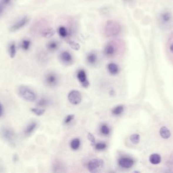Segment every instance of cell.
I'll return each instance as SVG.
<instances>
[{"mask_svg": "<svg viewBox=\"0 0 173 173\" xmlns=\"http://www.w3.org/2000/svg\"><path fill=\"white\" fill-rule=\"evenodd\" d=\"M120 24L115 20H108L104 28V34L108 37L116 36L120 34Z\"/></svg>", "mask_w": 173, "mask_h": 173, "instance_id": "1", "label": "cell"}, {"mask_svg": "<svg viewBox=\"0 0 173 173\" xmlns=\"http://www.w3.org/2000/svg\"><path fill=\"white\" fill-rule=\"evenodd\" d=\"M17 94L18 96L26 101L33 102L36 99V94L35 92L25 85H20L17 88Z\"/></svg>", "mask_w": 173, "mask_h": 173, "instance_id": "2", "label": "cell"}, {"mask_svg": "<svg viewBox=\"0 0 173 173\" xmlns=\"http://www.w3.org/2000/svg\"><path fill=\"white\" fill-rule=\"evenodd\" d=\"M0 136L3 139L8 143L13 144L16 138L14 131L12 129L7 127H3L0 129Z\"/></svg>", "mask_w": 173, "mask_h": 173, "instance_id": "3", "label": "cell"}, {"mask_svg": "<svg viewBox=\"0 0 173 173\" xmlns=\"http://www.w3.org/2000/svg\"><path fill=\"white\" fill-rule=\"evenodd\" d=\"M104 160L100 158H94L88 162L87 168L91 173H98L104 168Z\"/></svg>", "mask_w": 173, "mask_h": 173, "instance_id": "4", "label": "cell"}, {"mask_svg": "<svg viewBox=\"0 0 173 173\" xmlns=\"http://www.w3.org/2000/svg\"><path fill=\"white\" fill-rule=\"evenodd\" d=\"M118 43L112 41L108 43L104 49V54L108 57H112L115 54L118 50Z\"/></svg>", "mask_w": 173, "mask_h": 173, "instance_id": "5", "label": "cell"}, {"mask_svg": "<svg viewBox=\"0 0 173 173\" xmlns=\"http://www.w3.org/2000/svg\"><path fill=\"white\" fill-rule=\"evenodd\" d=\"M44 81L48 86L54 87L58 84L59 78L56 74L53 72H50L46 74Z\"/></svg>", "mask_w": 173, "mask_h": 173, "instance_id": "6", "label": "cell"}, {"mask_svg": "<svg viewBox=\"0 0 173 173\" xmlns=\"http://www.w3.org/2000/svg\"><path fill=\"white\" fill-rule=\"evenodd\" d=\"M29 21V19L28 17H23L19 20L17 21L16 22H15L14 24H12V26H11V27L9 29V30L11 32H15L19 31L24 27L28 23Z\"/></svg>", "mask_w": 173, "mask_h": 173, "instance_id": "7", "label": "cell"}, {"mask_svg": "<svg viewBox=\"0 0 173 173\" xmlns=\"http://www.w3.org/2000/svg\"><path fill=\"white\" fill-rule=\"evenodd\" d=\"M173 16L171 12L165 11L160 14L159 16V21L160 24L164 26H171L173 22Z\"/></svg>", "mask_w": 173, "mask_h": 173, "instance_id": "8", "label": "cell"}, {"mask_svg": "<svg viewBox=\"0 0 173 173\" xmlns=\"http://www.w3.org/2000/svg\"><path fill=\"white\" fill-rule=\"evenodd\" d=\"M68 99L73 105H78L82 101V94L78 90H72L68 95Z\"/></svg>", "mask_w": 173, "mask_h": 173, "instance_id": "9", "label": "cell"}, {"mask_svg": "<svg viewBox=\"0 0 173 173\" xmlns=\"http://www.w3.org/2000/svg\"><path fill=\"white\" fill-rule=\"evenodd\" d=\"M119 166L124 169H130L133 167L134 161L133 159L130 157H122L118 160Z\"/></svg>", "mask_w": 173, "mask_h": 173, "instance_id": "10", "label": "cell"}, {"mask_svg": "<svg viewBox=\"0 0 173 173\" xmlns=\"http://www.w3.org/2000/svg\"><path fill=\"white\" fill-rule=\"evenodd\" d=\"M77 78L83 86L87 87L89 86V82L88 80L87 76L85 70L82 69L78 71L77 73Z\"/></svg>", "mask_w": 173, "mask_h": 173, "instance_id": "11", "label": "cell"}, {"mask_svg": "<svg viewBox=\"0 0 173 173\" xmlns=\"http://www.w3.org/2000/svg\"><path fill=\"white\" fill-rule=\"evenodd\" d=\"M60 59L62 63L66 64H70L73 61L72 55L67 51H63L60 54Z\"/></svg>", "mask_w": 173, "mask_h": 173, "instance_id": "12", "label": "cell"}, {"mask_svg": "<svg viewBox=\"0 0 173 173\" xmlns=\"http://www.w3.org/2000/svg\"><path fill=\"white\" fill-rule=\"evenodd\" d=\"M38 124L36 122H31L27 124L24 133L26 136H29L35 132L37 127Z\"/></svg>", "mask_w": 173, "mask_h": 173, "instance_id": "13", "label": "cell"}, {"mask_svg": "<svg viewBox=\"0 0 173 173\" xmlns=\"http://www.w3.org/2000/svg\"><path fill=\"white\" fill-rule=\"evenodd\" d=\"M58 33L60 37L63 38H66L70 35L71 31L65 26H60L58 29Z\"/></svg>", "mask_w": 173, "mask_h": 173, "instance_id": "14", "label": "cell"}, {"mask_svg": "<svg viewBox=\"0 0 173 173\" xmlns=\"http://www.w3.org/2000/svg\"><path fill=\"white\" fill-rule=\"evenodd\" d=\"M86 60L89 64L93 66V65H95L97 62L98 56L95 52H91L88 54L86 57Z\"/></svg>", "mask_w": 173, "mask_h": 173, "instance_id": "15", "label": "cell"}, {"mask_svg": "<svg viewBox=\"0 0 173 173\" xmlns=\"http://www.w3.org/2000/svg\"><path fill=\"white\" fill-rule=\"evenodd\" d=\"M8 50L10 57L14 58L16 54V45L14 41L9 43Z\"/></svg>", "mask_w": 173, "mask_h": 173, "instance_id": "16", "label": "cell"}, {"mask_svg": "<svg viewBox=\"0 0 173 173\" xmlns=\"http://www.w3.org/2000/svg\"><path fill=\"white\" fill-rule=\"evenodd\" d=\"M41 34L44 38H50L54 35L55 31L52 28H47L42 30Z\"/></svg>", "mask_w": 173, "mask_h": 173, "instance_id": "17", "label": "cell"}, {"mask_svg": "<svg viewBox=\"0 0 173 173\" xmlns=\"http://www.w3.org/2000/svg\"><path fill=\"white\" fill-rule=\"evenodd\" d=\"M108 71L111 75H115L117 74L119 72V68L118 66L115 63H110L108 64Z\"/></svg>", "mask_w": 173, "mask_h": 173, "instance_id": "18", "label": "cell"}, {"mask_svg": "<svg viewBox=\"0 0 173 173\" xmlns=\"http://www.w3.org/2000/svg\"><path fill=\"white\" fill-rule=\"evenodd\" d=\"M31 41L29 39H23L20 42V48L24 51H27L31 47Z\"/></svg>", "mask_w": 173, "mask_h": 173, "instance_id": "19", "label": "cell"}, {"mask_svg": "<svg viewBox=\"0 0 173 173\" xmlns=\"http://www.w3.org/2000/svg\"><path fill=\"white\" fill-rule=\"evenodd\" d=\"M59 43L56 41H51L47 44V48L50 51H54L58 48Z\"/></svg>", "mask_w": 173, "mask_h": 173, "instance_id": "20", "label": "cell"}, {"mask_svg": "<svg viewBox=\"0 0 173 173\" xmlns=\"http://www.w3.org/2000/svg\"><path fill=\"white\" fill-rule=\"evenodd\" d=\"M160 136L162 137V138L164 139H167L169 138L171 136V132L170 131L165 127H161L159 131Z\"/></svg>", "mask_w": 173, "mask_h": 173, "instance_id": "21", "label": "cell"}, {"mask_svg": "<svg viewBox=\"0 0 173 173\" xmlns=\"http://www.w3.org/2000/svg\"><path fill=\"white\" fill-rule=\"evenodd\" d=\"M150 162L153 164H157L161 162V157L159 154H153L150 157Z\"/></svg>", "mask_w": 173, "mask_h": 173, "instance_id": "22", "label": "cell"}, {"mask_svg": "<svg viewBox=\"0 0 173 173\" xmlns=\"http://www.w3.org/2000/svg\"><path fill=\"white\" fill-rule=\"evenodd\" d=\"M80 140L78 138L73 139L70 142V147L74 150H77L80 147Z\"/></svg>", "mask_w": 173, "mask_h": 173, "instance_id": "23", "label": "cell"}, {"mask_svg": "<svg viewBox=\"0 0 173 173\" xmlns=\"http://www.w3.org/2000/svg\"><path fill=\"white\" fill-rule=\"evenodd\" d=\"M124 107L122 105H118L112 110V113L115 116H118L124 111Z\"/></svg>", "mask_w": 173, "mask_h": 173, "instance_id": "24", "label": "cell"}, {"mask_svg": "<svg viewBox=\"0 0 173 173\" xmlns=\"http://www.w3.org/2000/svg\"><path fill=\"white\" fill-rule=\"evenodd\" d=\"M31 111L33 113H34L35 115L38 116H42L45 112V109H40V108H32L31 109Z\"/></svg>", "mask_w": 173, "mask_h": 173, "instance_id": "25", "label": "cell"}, {"mask_svg": "<svg viewBox=\"0 0 173 173\" xmlns=\"http://www.w3.org/2000/svg\"><path fill=\"white\" fill-rule=\"evenodd\" d=\"M130 140L132 142V143L134 144H138L140 142V137L139 134H132L131 136H130Z\"/></svg>", "mask_w": 173, "mask_h": 173, "instance_id": "26", "label": "cell"}, {"mask_svg": "<svg viewBox=\"0 0 173 173\" xmlns=\"http://www.w3.org/2000/svg\"><path fill=\"white\" fill-rule=\"evenodd\" d=\"M100 132L104 136H108L110 134V129L108 125L106 124H103L100 127Z\"/></svg>", "mask_w": 173, "mask_h": 173, "instance_id": "27", "label": "cell"}, {"mask_svg": "<svg viewBox=\"0 0 173 173\" xmlns=\"http://www.w3.org/2000/svg\"><path fill=\"white\" fill-rule=\"evenodd\" d=\"M49 104V101L45 98H42L41 99H40L37 103V105L38 107H45L47 106Z\"/></svg>", "mask_w": 173, "mask_h": 173, "instance_id": "28", "label": "cell"}, {"mask_svg": "<svg viewBox=\"0 0 173 173\" xmlns=\"http://www.w3.org/2000/svg\"><path fill=\"white\" fill-rule=\"evenodd\" d=\"M106 147H107V145L104 142H100V143L95 144V149L97 150H99V151L104 150Z\"/></svg>", "mask_w": 173, "mask_h": 173, "instance_id": "29", "label": "cell"}, {"mask_svg": "<svg viewBox=\"0 0 173 173\" xmlns=\"http://www.w3.org/2000/svg\"><path fill=\"white\" fill-rule=\"evenodd\" d=\"M75 118V115L73 114H70L66 117L65 119L64 120V123L65 124H69L70 122H71Z\"/></svg>", "mask_w": 173, "mask_h": 173, "instance_id": "30", "label": "cell"}, {"mask_svg": "<svg viewBox=\"0 0 173 173\" xmlns=\"http://www.w3.org/2000/svg\"><path fill=\"white\" fill-rule=\"evenodd\" d=\"M69 45L71 47V48H73V49L79 50L80 48V45L78 44V43L75 42L74 41H69Z\"/></svg>", "mask_w": 173, "mask_h": 173, "instance_id": "31", "label": "cell"}, {"mask_svg": "<svg viewBox=\"0 0 173 173\" xmlns=\"http://www.w3.org/2000/svg\"><path fill=\"white\" fill-rule=\"evenodd\" d=\"M88 138L89 139L90 141L91 142V144L92 145L95 144V138L94 136L91 133H89L88 134Z\"/></svg>", "mask_w": 173, "mask_h": 173, "instance_id": "32", "label": "cell"}, {"mask_svg": "<svg viewBox=\"0 0 173 173\" xmlns=\"http://www.w3.org/2000/svg\"><path fill=\"white\" fill-rule=\"evenodd\" d=\"M11 1L12 0H2L1 3L4 6L8 5L11 3Z\"/></svg>", "mask_w": 173, "mask_h": 173, "instance_id": "33", "label": "cell"}, {"mask_svg": "<svg viewBox=\"0 0 173 173\" xmlns=\"http://www.w3.org/2000/svg\"><path fill=\"white\" fill-rule=\"evenodd\" d=\"M5 172V168L4 167L3 164L1 162H0V173Z\"/></svg>", "mask_w": 173, "mask_h": 173, "instance_id": "34", "label": "cell"}, {"mask_svg": "<svg viewBox=\"0 0 173 173\" xmlns=\"http://www.w3.org/2000/svg\"><path fill=\"white\" fill-rule=\"evenodd\" d=\"M4 114V108L2 104L0 103V117H1Z\"/></svg>", "mask_w": 173, "mask_h": 173, "instance_id": "35", "label": "cell"}, {"mask_svg": "<svg viewBox=\"0 0 173 173\" xmlns=\"http://www.w3.org/2000/svg\"><path fill=\"white\" fill-rule=\"evenodd\" d=\"M3 12H4V5L2 3H0V16L2 15Z\"/></svg>", "mask_w": 173, "mask_h": 173, "instance_id": "36", "label": "cell"}, {"mask_svg": "<svg viewBox=\"0 0 173 173\" xmlns=\"http://www.w3.org/2000/svg\"><path fill=\"white\" fill-rule=\"evenodd\" d=\"M13 159L14 162H16V161H17V160H18V157H17V155L16 154H15L13 156Z\"/></svg>", "mask_w": 173, "mask_h": 173, "instance_id": "37", "label": "cell"}, {"mask_svg": "<svg viewBox=\"0 0 173 173\" xmlns=\"http://www.w3.org/2000/svg\"><path fill=\"white\" fill-rule=\"evenodd\" d=\"M170 50L172 52V53H173V43L172 44L171 46H170Z\"/></svg>", "mask_w": 173, "mask_h": 173, "instance_id": "38", "label": "cell"}, {"mask_svg": "<svg viewBox=\"0 0 173 173\" xmlns=\"http://www.w3.org/2000/svg\"><path fill=\"white\" fill-rule=\"evenodd\" d=\"M124 1L126 2H129V1H131V0H124Z\"/></svg>", "mask_w": 173, "mask_h": 173, "instance_id": "39", "label": "cell"}]
</instances>
